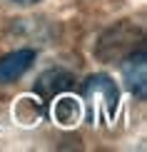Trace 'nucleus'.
Masks as SVG:
<instances>
[{
    "mask_svg": "<svg viewBox=\"0 0 147 152\" xmlns=\"http://www.w3.org/2000/svg\"><path fill=\"white\" fill-rule=\"evenodd\" d=\"M140 45H142V30L130 20H120L100 35L95 45V58L102 62H120Z\"/></svg>",
    "mask_w": 147,
    "mask_h": 152,
    "instance_id": "obj_1",
    "label": "nucleus"
},
{
    "mask_svg": "<svg viewBox=\"0 0 147 152\" xmlns=\"http://www.w3.org/2000/svg\"><path fill=\"white\" fill-rule=\"evenodd\" d=\"M15 3H20V5H35V3H40V0H15Z\"/></svg>",
    "mask_w": 147,
    "mask_h": 152,
    "instance_id": "obj_7",
    "label": "nucleus"
},
{
    "mask_svg": "<svg viewBox=\"0 0 147 152\" xmlns=\"http://www.w3.org/2000/svg\"><path fill=\"white\" fill-rule=\"evenodd\" d=\"M75 82V75L62 70V67H50L40 75V77L35 80V87L33 90L37 92V97L42 100V102H50V100H55L57 95H62L65 90H70Z\"/></svg>",
    "mask_w": 147,
    "mask_h": 152,
    "instance_id": "obj_4",
    "label": "nucleus"
},
{
    "mask_svg": "<svg viewBox=\"0 0 147 152\" xmlns=\"http://www.w3.org/2000/svg\"><path fill=\"white\" fill-rule=\"evenodd\" d=\"M120 62H122V80H125L127 90L137 100H145L147 97V53H145V45L135 48Z\"/></svg>",
    "mask_w": 147,
    "mask_h": 152,
    "instance_id": "obj_2",
    "label": "nucleus"
},
{
    "mask_svg": "<svg viewBox=\"0 0 147 152\" xmlns=\"http://www.w3.org/2000/svg\"><path fill=\"white\" fill-rule=\"evenodd\" d=\"M55 115H57V120L60 122H72L75 117H78V107L72 105V100H60L57 102V110H55Z\"/></svg>",
    "mask_w": 147,
    "mask_h": 152,
    "instance_id": "obj_6",
    "label": "nucleus"
},
{
    "mask_svg": "<svg viewBox=\"0 0 147 152\" xmlns=\"http://www.w3.org/2000/svg\"><path fill=\"white\" fill-rule=\"evenodd\" d=\"M82 97H85L90 105L105 107L107 115H112V112L117 110L120 92H117V87H115L110 75L97 72V75H90V77L85 80V85H82Z\"/></svg>",
    "mask_w": 147,
    "mask_h": 152,
    "instance_id": "obj_3",
    "label": "nucleus"
},
{
    "mask_svg": "<svg viewBox=\"0 0 147 152\" xmlns=\"http://www.w3.org/2000/svg\"><path fill=\"white\" fill-rule=\"evenodd\" d=\"M35 58L37 55L33 48H20V50H12V53L3 55L0 58V85H10V82L20 80L33 67Z\"/></svg>",
    "mask_w": 147,
    "mask_h": 152,
    "instance_id": "obj_5",
    "label": "nucleus"
}]
</instances>
